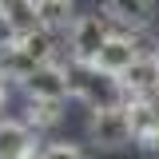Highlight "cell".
<instances>
[{"label": "cell", "mask_w": 159, "mask_h": 159, "mask_svg": "<svg viewBox=\"0 0 159 159\" xmlns=\"http://www.w3.org/2000/svg\"><path fill=\"white\" fill-rule=\"evenodd\" d=\"M88 135L103 151H119L127 143H135V127H131V107L127 103H111V107H92L88 119Z\"/></svg>", "instance_id": "2"}, {"label": "cell", "mask_w": 159, "mask_h": 159, "mask_svg": "<svg viewBox=\"0 0 159 159\" xmlns=\"http://www.w3.org/2000/svg\"><path fill=\"white\" fill-rule=\"evenodd\" d=\"M0 48H4V44H0Z\"/></svg>", "instance_id": "17"}, {"label": "cell", "mask_w": 159, "mask_h": 159, "mask_svg": "<svg viewBox=\"0 0 159 159\" xmlns=\"http://www.w3.org/2000/svg\"><path fill=\"white\" fill-rule=\"evenodd\" d=\"M0 12H4V24L12 28V36L44 28L40 24V0H0Z\"/></svg>", "instance_id": "9"}, {"label": "cell", "mask_w": 159, "mask_h": 159, "mask_svg": "<svg viewBox=\"0 0 159 159\" xmlns=\"http://www.w3.org/2000/svg\"><path fill=\"white\" fill-rule=\"evenodd\" d=\"M8 40H12V28L4 24V12H0V44H8Z\"/></svg>", "instance_id": "15"}, {"label": "cell", "mask_w": 159, "mask_h": 159, "mask_svg": "<svg viewBox=\"0 0 159 159\" xmlns=\"http://www.w3.org/2000/svg\"><path fill=\"white\" fill-rule=\"evenodd\" d=\"M68 84H72V96L84 99L88 107L127 103V92H123L119 76L103 72L99 64H88V60H72V64H68Z\"/></svg>", "instance_id": "1"}, {"label": "cell", "mask_w": 159, "mask_h": 159, "mask_svg": "<svg viewBox=\"0 0 159 159\" xmlns=\"http://www.w3.org/2000/svg\"><path fill=\"white\" fill-rule=\"evenodd\" d=\"M139 56H143V48H139V40L131 36V32H111V40L99 48L96 64L103 68V72H111V76H123Z\"/></svg>", "instance_id": "6"}, {"label": "cell", "mask_w": 159, "mask_h": 159, "mask_svg": "<svg viewBox=\"0 0 159 159\" xmlns=\"http://www.w3.org/2000/svg\"><path fill=\"white\" fill-rule=\"evenodd\" d=\"M36 127L28 119H0V159H32Z\"/></svg>", "instance_id": "7"}, {"label": "cell", "mask_w": 159, "mask_h": 159, "mask_svg": "<svg viewBox=\"0 0 159 159\" xmlns=\"http://www.w3.org/2000/svg\"><path fill=\"white\" fill-rule=\"evenodd\" d=\"M12 40H16L36 64H52V56H56V32H52V28H32V32H20V36H12Z\"/></svg>", "instance_id": "11"}, {"label": "cell", "mask_w": 159, "mask_h": 159, "mask_svg": "<svg viewBox=\"0 0 159 159\" xmlns=\"http://www.w3.org/2000/svg\"><path fill=\"white\" fill-rule=\"evenodd\" d=\"M28 123L32 127H56L60 123V99H28Z\"/></svg>", "instance_id": "13"}, {"label": "cell", "mask_w": 159, "mask_h": 159, "mask_svg": "<svg viewBox=\"0 0 159 159\" xmlns=\"http://www.w3.org/2000/svg\"><path fill=\"white\" fill-rule=\"evenodd\" d=\"M36 68H40V64L28 56L24 48H20L16 40H8V44L0 48V76H4V80H16V84H24V80L32 76Z\"/></svg>", "instance_id": "10"}, {"label": "cell", "mask_w": 159, "mask_h": 159, "mask_svg": "<svg viewBox=\"0 0 159 159\" xmlns=\"http://www.w3.org/2000/svg\"><path fill=\"white\" fill-rule=\"evenodd\" d=\"M0 80H4V76H0ZM4 103H8V88L0 84V119H4Z\"/></svg>", "instance_id": "16"}, {"label": "cell", "mask_w": 159, "mask_h": 159, "mask_svg": "<svg viewBox=\"0 0 159 159\" xmlns=\"http://www.w3.org/2000/svg\"><path fill=\"white\" fill-rule=\"evenodd\" d=\"M103 16L123 32H143L155 16V0H103Z\"/></svg>", "instance_id": "8"}, {"label": "cell", "mask_w": 159, "mask_h": 159, "mask_svg": "<svg viewBox=\"0 0 159 159\" xmlns=\"http://www.w3.org/2000/svg\"><path fill=\"white\" fill-rule=\"evenodd\" d=\"M24 92H28V99H64L72 96V84H68V68L64 64H40L32 76L24 80Z\"/></svg>", "instance_id": "4"}, {"label": "cell", "mask_w": 159, "mask_h": 159, "mask_svg": "<svg viewBox=\"0 0 159 159\" xmlns=\"http://www.w3.org/2000/svg\"><path fill=\"white\" fill-rule=\"evenodd\" d=\"M111 40V20L92 12V16H76L72 28H68V44H72V60H88L96 64L99 48Z\"/></svg>", "instance_id": "3"}, {"label": "cell", "mask_w": 159, "mask_h": 159, "mask_svg": "<svg viewBox=\"0 0 159 159\" xmlns=\"http://www.w3.org/2000/svg\"><path fill=\"white\" fill-rule=\"evenodd\" d=\"M40 159H84V151H80L76 143H48L40 151Z\"/></svg>", "instance_id": "14"}, {"label": "cell", "mask_w": 159, "mask_h": 159, "mask_svg": "<svg viewBox=\"0 0 159 159\" xmlns=\"http://www.w3.org/2000/svg\"><path fill=\"white\" fill-rule=\"evenodd\" d=\"M119 84H123V92H127V99H147L159 92V52H143V56L119 76Z\"/></svg>", "instance_id": "5"}, {"label": "cell", "mask_w": 159, "mask_h": 159, "mask_svg": "<svg viewBox=\"0 0 159 159\" xmlns=\"http://www.w3.org/2000/svg\"><path fill=\"white\" fill-rule=\"evenodd\" d=\"M72 20H76V0H40V24L44 28H72Z\"/></svg>", "instance_id": "12"}]
</instances>
